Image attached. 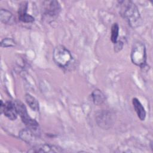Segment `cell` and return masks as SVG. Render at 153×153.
Masks as SVG:
<instances>
[{
	"instance_id": "1",
	"label": "cell",
	"mask_w": 153,
	"mask_h": 153,
	"mask_svg": "<svg viewBox=\"0 0 153 153\" xmlns=\"http://www.w3.org/2000/svg\"><path fill=\"white\" fill-rule=\"evenodd\" d=\"M120 13L126 20L128 25L133 28L137 27L142 23L141 17L136 4L131 1H118Z\"/></svg>"
},
{
	"instance_id": "2",
	"label": "cell",
	"mask_w": 153,
	"mask_h": 153,
	"mask_svg": "<svg viewBox=\"0 0 153 153\" xmlns=\"http://www.w3.org/2000/svg\"><path fill=\"white\" fill-rule=\"evenodd\" d=\"M53 59L59 67L64 69L71 70L74 67L75 60L69 50L63 45H59L54 48Z\"/></svg>"
},
{
	"instance_id": "3",
	"label": "cell",
	"mask_w": 153,
	"mask_h": 153,
	"mask_svg": "<svg viewBox=\"0 0 153 153\" xmlns=\"http://www.w3.org/2000/svg\"><path fill=\"white\" fill-rule=\"evenodd\" d=\"M130 57L133 64L140 68L144 67L146 62V48L144 44L140 41L135 42L132 46Z\"/></svg>"
},
{
	"instance_id": "4",
	"label": "cell",
	"mask_w": 153,
	"mask_h": 153,
	"mask_svg": "<svg viewBox=\"0 0 153 153\" xmlns=\"http://www.w3.org/2000/svg\"><path fill=\"white\" fill-rule=\"evenodd\" d=\"M60 11L61 6L57 1H46L43 2V13L48 18H56Z\"/></svg>"
},
{
	"instance_id": "5",
	"label": "cell",
	"mask_w": 153,
	"mask_h": 153,
	"mask_svg": "<svg viewBox=\"0 0 153 153\" xmlns=\"http://www.w3.org/2000/svg\"><path fill=\"white\" fill-rule=\"evenodd\" d=\"M0 110L1 114L4 113L8 119L11 120H16L18 114L14 102L7 101L4 103L2 100H1Z\"/></svg>"
},
{
	"instance_id": "6",
	"label": "cell",
	"mask_w": 153,
	"mask_h": 153,
	"mask_svg": "<svg viewBox=\"0 0 153 153\" xmlns=\"http://www.w3.org/2000/svg\"><path fill=\"white\" fill-rule=\"evenodd\" d=\"M38 136L27 128L26 129H23L19 132V137L21 139L30 144L35 143L37 140Z\"/></svg>"
},
{
	"instance_id": "7",
	"label": "cell",
	"mask_w": 153,
	"mask_h": 153,
	"mask_svg": "<svg viewBox=\"0 0 153 153\" xmlns=\"http://www.w3.org/2000/svg\"><path fill=\"white\" fill-rule=\"evenodd\" d=\"M110 115L111 114L107 112H100L97 114V121L98 125L104 128L110 127V125L112 124V120Z\"/></svg>"
},
{
	"instance_id": "8",
	"label": "cell",
	"mask_w": 153,
	"mask_h": 153,
	"mask_svg": "<svg viewBox=\"0 0 153 153\" xmlns=\"http://www.w3.org/2000/svg\"><path fill=\"white\" fill-rule=\"evenodd\" d=\"M132 103L138 118L141 121L145 120L146 118V111L139 100L134 97L132 99Z\"/></svg>"
},
{
	"instance_id": "9",
	"label": "cell",
	"mask_w": 153,
	"mask_h": 153,
	"mask_svg": "<svg viewBox=\"0 0 153 153\" xmlns=\"http://www.w3.org/2000/svg\"><path fill=\"white\" fill-rule=\"evenodd\" d=\"M0 20L1 22L6 25H13L15 23V17L10 11L6 9H1L0 11Z\"/></svg>"
},
{
	"instance_id": "10",
	"label": "cell",
	"mask_w": 153,
	"mask_h": 153,
	"mask_svg": "<svg viewBox=\"0 0 153 153\" xmlns=\"http://www.w3.org/2000/svg\"><path fill=\"white\" fill-rule=\"evenodd\" d=\"M35 150H33V152H59L62 150L59 147L51 145L49 144H43L39 146L38 148H35Z\"/></svg>"
},
{
	"instance_id": "11",
	"label": "cell",
	"mask_w": 153,
	"mask_h": 153,
	"mask_svg": "<svg viewBox=\"0 0 153 153\" xmlns=\"http://www.w3.org/2000/svg\"><path fill=\"white\" fill-rule=\"evenodd\" d=\"M91 96L94 104L96 105H100L105 100V96L104 94L99 89L93 90Z\"/></svg>"
},
{
	"instance_id": "12",
	"label": "cell",
	"mask_w": 153,
	"mask_h": 153,
	"mask_svg": "<svg viewBox=\"0 0 153 153\" xmlns=\"http://www.w3.org/2000/svg\"><path fill=\"white\" fill-rule=\"evenodd\" d=\"M25 100L29 107L34 111H38L39 109V103L38 100L29 93L25 94Z\"/></svg>"
},
{
	"instance_id": "13",
	"label": "cell",
	"mask_w": 153,
	"mask_h": 153,
	"mask_svg": "<svg viewBox=\"0 0 153 153\" xmlns=\"http://www.w3.org/2000/svg\"><path fill=\"white\" fill-rule=\"evenodd\" d=\"M119 35V26L117 23H114L111 27V40L113 44L117 41Z\"/></svg>"
},
{
	"instance_id": "14",
	"label": "cell",
	"mask_w": 153,
	"mask_h": 153,
	"mask_svg": "<svg viewBox=\"0 0 153 153\" xmlns=\"http://www.w3.org/2000/svg\"><path fill=\"white\" fill-rule=\"evenodd\" d=\"M19 19L25 23H32L34 21V17L30 14H28L27 12L19 13Z\"/></svg>"
},
{
	"instance_id": "15",
	"label": "cell",
	"mask_w": 153,
	"mask_h": 153,
	"mask_svg": "<svg viewBox=\"0 0 153 153\" xmlns=\"http://www.w3.org/2000/svg\"><path fill=\"white\" fill-rule=\"evenodd\" d=\"M16 45V42L14 39L10 38H5L3 39L1 42L2 47H12Z\"/></svg>"
},
{
	"instance_id": "16",
	"label": "cell",
	"mask_w": 153,
	"mask_h": 153,
	"mask_svg": "<svg viewBox=\"0 0 153 153\" xmlns=\"http://www.w3.org/2000/svg\"><path fill=\"white\" fill-rule=\"evenodd\" d=\"M114 44V51L116 53H118L119 51H120L123 47V43L121 41H117Z\"/></svg>"
}]
</instances>
